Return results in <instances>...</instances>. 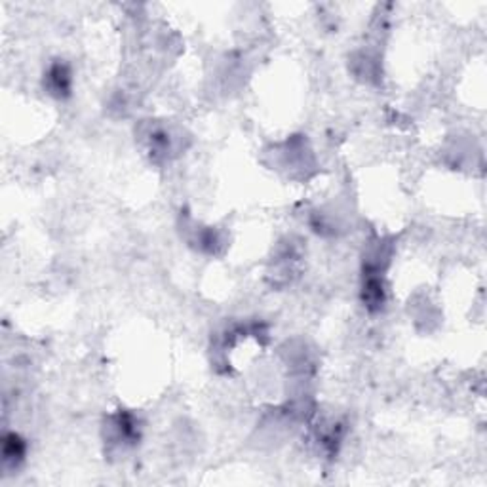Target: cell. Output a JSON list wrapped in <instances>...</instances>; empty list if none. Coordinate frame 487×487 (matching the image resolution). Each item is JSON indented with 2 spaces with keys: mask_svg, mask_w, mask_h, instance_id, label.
I'll use <instances>...</instances> for the list:
<instances>
[{
  "mask_svg": "<svg viewBox=\"0 0 487 487\" xmlns=\"http://www.w3.org/2000/svg\"><path fill=\"white\" fill-rule=\"evenodd\" d=\"M48 90L56 97H63L71 92V71L63 63H56L48 71Z\"/></svg>",
  "mask_w": 487,
  "mask_h": 487,
  "instance_id": "6da1fadb",
  "label": "cell"
},
{
  "mask_svg": "<svg viewBox=\"0 0 487 487\" xmlns=\"http://www.w3.org/2000/svg\"><path fill=\"white\" fill-rule=\"evenodd\" d=\"M2 455H4V463L17 464L25 455V444L21 442L19 436L16 434H10L4 438V449H2Z\"/></svg>",
  "mask_w": 487,
  "mask_h": 487,
  "instance_id": "7a4b0ae2",
  "label": "cell"
}]
</instances>
